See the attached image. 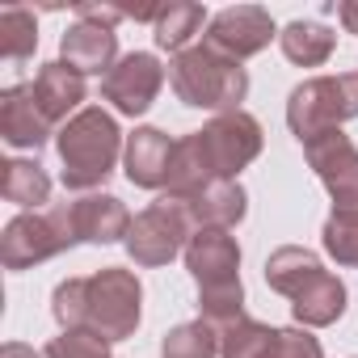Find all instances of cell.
I'll return each mask as SVG.
<instances>
[{
	"label": "cell",
	"mask_w": 358,
	"mask_h": 358,
	"mask_svg": "<svg viewBox=\"0 0 358 358\" xmlns=\"http://www.w3.org/2000/svg\"><path fill=\"white\" fill-rule=\"evenodd\" d=\"M139 299L143 287L131 270H101L93 278H68L55 287L51 312L64 329H93L106 341H122L139 324Z\"/></svg>",
	"instance_id": "6da1fadb"
},
{
	"label": "cell",
	"mask_w": 358,
	"mask_h": 358,
	"mask_svg": "<svg viewBox=\"0 0 358 358\" xmlns=\"http://www.w3.org/2000/svg\"><path fill=\"white\" fill-rule=\"evenodd\" d=\"M169 80H173V93L182 97L186 106H199V110H220V114H232L241 110L245 93H249V72L241 68V59L215 51V47H186L169 64Z\"/></svg>",
	"instance_id": "7a4b0ae2"
},
{
	"label": "cell",
	"mask_w": 358,
	"mask_h": 358,
	"mask_svg": "<svg viewBox=\"0 0 358 358\" xmlns=\"http://www.w3.org/2000/svg\"><path fill=\"white\" fill-rule=\"evenodd\" d=\"M122 148L118 122L101 106H85L76 118L59 131V160H64V186L68 190H93L114 173Z\"/></svg>",
	"instance_id": "3957f363"
},
{
	"label": "cell",
	"mask_w": 358,
	"mask_h": 358,
	"mask_svg": "<svg viewBox=\"0 0 358 358\" xmlns=\"http://www.w3.org/2000/svg\"><path fill=\"white\" fill-rule=\"evenodd\" d=\"M350 118H358V72L303 80L287 97V127L299 143H312L316 135L337 131Z\"/></svg>",
	"instance_id": "277c9868"
},
{
	"label": "cell",
	"mask_w": 358,
	"mask_h": 358,
	"mask_svg": "<svg viewBox=\"0 0 358 358\" xmlns=\"http://www.w3.org/2000/svg\"><path fill=\"white\" fill-rule=\"evenodd\" d=\"M68 245H76L72 211H68V203H55L47 211H26L5 228L0 262H5V270H26V266H38L47 257L64 253Z\"/></svg>",
	"instance_id": "5b68a950"
},
{
	"label": "cell",
	"mask_w": 358,
	"mask_h": 358,
	"mask_svg": "<svg viewBox=\"0 0 358 358\" xmlns=\"http://www.w3.org/2000/svg\"><path fill=\"white\" fill-rule=\"evenodd\" d=\"M190 228H194V220H190L186 203L160 194L148 211H139L131 220L122 245H127L131 262H139V266H164V262H173L177 253L190 245Z\"/></svg>",
	"instance_id": "8992f818"
},
{
	"label": "cell",
	"mask_w": 358,
	"mask_h": 358,
	"mask_svg": "<svg viewBox=\"0 0 358 358\" xmlns=\"http://www.w3.org/2000/svg\"><path fill=\"white\" fill-rule=\"evenodd\" d=\"M308 164L316 169V177L324 182L333 211L337 215H358V148L350 143V135L341 131H324L312 143H303Z\"/></svg>",
	"instance_id": "52a82bcc"
},
{
	"label": "cell",
	"mask_w": 358,
	"mask_h": 358,
	"mask_svg": "<svg viewBox=\"0 0 358 358\" xmlns=\"http://www.w3.org/2000/svg\"><path fill=\"white\" fill-rule=\"evenodd\" d=\"M199 135H203V143H207V156H211V164H215V173H220V182H232V177H236L245 164H253L257 152H262V127H257V118L245 114V110L215 114L211 127H203Z\"/></svg>",
	"instance_id": "ba28073f"
},
{
	"label": "cell",
	"mask_w": 358,
	"mask_h": 358,
	"mask_svg": "<svg viewBox=\"0 0 358 358\" xmlns=\"http://www.w3.org/2000/svg\"><path fill=\"white\" fill-rule=\"evenodd\" d=\"M160 85H164V68L156 64V55L131 51V55H122V59L110 68V76L101 80V93H106V101H110L118 114L139 118V114L156 101Z\"/></svg>",
	"instance_id": "9c48e42d"
},
{
	"label": "cell",
	"mask_w": 358,
	"mask_h": 358,
	"mask_svg": "<svg viewBox=\"0 0 358 358\" xmlns=\"http://www.w3.org/2000/svg\"><path fill=\"white\" fill-rule=\"evenodd\" d=\"M274 38V22L266 9L257 5H236V9H224L211 17L207 26V47L232 55V59H249L257 51H266Z\"/></svg>",
	"instance_id": "30bf717a"
},
{
	"label": "cell",
	"mask_w": 358,
	"mask_h": 358,
	"mask_svg": "<svg viewBox=\"0 0 358 358\" xmlns=\"http://www.w3.org/2000/svg\"><path fill=\"white\" fill-rule=\"evenodd\" d=\"M186 266L199 282V291H220L241 282V245L220 228H199L186 245Z\"/></svg>",
	"instance_id": "8fae6325"
},
{
	"label": "cell",
	"mask_w": 358,
	"mask_h": 358,
	"mask_svg": "<svg viewBox=\"0 0 358 358\" xmlns=\"http://www.w3.org/2000/svg\"><path fill=\"white\" fill-rule=\"evenodd\" d=\"M173 152H177V143H173L164 131L139 127V131L127 139V152H122L131 186H139V190H160V186H169Z\"/></svg>",
	"instance_id": "7c38bea8"
},
{
	"label": "cell",
	"mask_w": 358,
	"mask_h": 358,
	"mask_svg": "<svg viewBox=\"0 0 358 358\" xmlns=\"http://www.w3.org/2000/svg\"><path fill=\"white\" fill-rule=\"evenodd\" d=\"M0 135L13 148H43L47 135H51V122L47 114L38 110L30 85H13L0 93Z\"/></svg>",
	"instance_id": "4fadbf2b"
},
{
	"label": "cell",
	"mask_w": 358,
	"mask_h": 358,
	"mask_svg": "<svg viewBox=\"0 0 358 358\" xmlns=\"http://www.w3.org/2000/svg\"><path fill=\"white\" fill-rule=\"evenodd\" d=\"M68 211H72V228H76V241H89V245L127 241L131 215H127V207H122L114 194H85V199L68 203Z\"/></svg>",
	"instance_id": "5bb4252c"
},
{
	"label": "cell",
	"mask_w": 358,
	"mask_h": 358,
	"mask_svg": "<svg viewBox=\"0 0 358 358\" xmlns=\"http://www.w3.org/2000/svg\"><path fill=\"white\" fill-rule=\"evenodd\" d=\"M30 93H34L38 110L47 114V122L55 127V122H64L68 114H72V118L80 114L76 106L85 101V76H80L76 68H68L64 59H55V64H43V72L34 76Z\"/></svg>",
	"instance_id": "9a60e30c"
},
{
	"label": "cell",
	"mask_w": 358,
	"mask_h": 358,
	"mask_svg": "<svg viewBox=\"0 0 358 358\" xmlns=\"http://www.w3.org/2000/svg\"><path fill=\"white\" fill-rule=\"evenodd\" d=\"M59 51H64V64L76 68L80 76L85 72H106L110 76V68L118 59V34L110 26H101V22H76L64 34Z\"/></svg>",
	"instance_id": "2e32d148"
},
{
	"label": "cell",
	"mask_w": 358,
	"mask_h": 358,
	"mask_svg": "<svg viewBox=\"0 0 358 358\" xmlns=\"http://www.w3.org/2000/svg\"><path fill=\"white\" fill-rule=\"evenodd\" d=\"M245 203L249 199H245V190L236 182H211L194 199H186V211H190L194 228H220V232H228V228H236L245 220Z\"/></svg>",
	"instance_id": "e0dca14e"
},
{
	"label": "cell",
	"mask_w": 358,
	"mask_h": 358,
	"mask_svg": "<svg viewBox=\"0 0 358 358\" xmlns=\"http://www.w3.org/2000/svg\"><path fill=\"white\" fill-rule=\"evenodd\" d=\"M341 312H345V287H341V278H333L329 270H320V274L291 299V316H295L299 324H308V329H324V324H333Z\"/></svg>",
	"instance_id": "ac0fdd59"
},
{
	"label": "cell",
	"mask_w": 358,
	"mask_h": 358,
	"mask_svg": "<svg viewBox=\"0 0 358 358\" xmlns=\"http://www.w3.org/2000/svg\"><path fill=\"white\" fill-rule=\"evenodd\" d=\"M320 270H324L320 257H316L312 249H299V245H282V249H274V253L266 257V282H270L278 295H287V299H295Z\"/></svg>",
	"instance_id": "d6986e66"
},
{
	"label": "cell",
	"mask_w": 358,
	"mask_h": 358,
	"mask_svg": "<svg viewBox=\"0 0 358 358\" xmlns=\"http://www.w3.org/2000/svg\"><path fill=\"white\" fill-rule=\"evenodd\" d=\"M0 194L26 211H38L51 199V177L34 160H5L0 164Z\"/></svg>",
	"instance_id": "ffe728a7"
},
{
	"label": "cell",
	"mask_w": 358,
	"mask_h": 358,
	"mask_svg": "<svg viewBox=\"0 0 358 358\" xmlns=\"http://www.w3.org/2000/svg\"><path fill=\"white\" fill-rule=\"evenodd\" d=\"M278 43H282V55L291 59V64H299V68H320L329 55H333V30H324V26H316V22H291L282 34H278Z\"/></svg>",
	"instance_id": "44dd1931"
},
{
	"label": "cell",
	"mask_w": 358,
	"mask_h": 358,
	"mask_svg": "<svg viewBox=\"0 0 358 358\" xmlns=\"http://www.w3.org/2000/svg\"><path fill=\"white\" fill-rule=\"evenodd\" d=\"M203 22H207V13H203V5H194V0H177V5H164L160 17H156V47L182 55L186 43L203 30Z\"/></svg>",
	"instance_id": "7402d4cb"
},
{
	"label": "cell",
	"mask_w": 358,
	"mask_h": 358,
	"mask_svg": "<svg viewBox=\"0 0 358 358\" xmlns=\"http://www.w3.org/2000/svg\"><path fill=\"white\" fill-rule=\"evenodd\" d=\"M38 47V26H34V13L22 9V5H9L0 9V55L9 64H22L30 59Z\"/></svg>",
	"instance_id": "603a6c76"
},
{
	"label": "cell",
	"mask_w": 358,
	"mask_h": 358,
	"mask_svg": "<svg viewBox=\"0 0 358 358\" xmlns=\"http://www.w3.org/2000/svg\"><path fill=\"white\" fill-rule=\"evenodd\" d=\"M278 329L257 324V320H236L232 329L220 333V358H270Z\"/></svg>",
	"instance_id": "cb8c5ba5"
},
{
	"label": "cell",
	"mask_w": 358,
	"mask_h": 358,
	"mask_svg": "<svg viewBox=\"0 0 358 358\" xmlns=\"http://www.w3.org/2000/svg\"><path fill=\"white\" fill-rule=\"evenodd\" d=\"M164 358H220V329H211L207 320H190V324H177L164 345Z\"/></svg>",
	"instance_id": "d4e9b609"
},
{
	"label": "cell",
	"mask_w": 358,
	"mask_h": 358,
	"mask_svg": "<svg viewBox=\"0 0 358 358\" xmlns=\"http://www.w3.org/2000/svg\"><path fill=\"white\" fill-rule=\"evenodd\" d=\"M47 358H110V341L93 329H64V337L47 345Z\"/></svg>",
	"instance_id": "484cf974"
},
{
	"label": "cell",
	"mask_w": 358,
	"mask_h": 358,
	"mask_svg": "<svg viewBox=\"0 0 358 358\" xmlns=\"http://www.w3.org/2000/svg\"><path fill=\"white\" fill-rule=\"evenodd\" d=\"M324 249L341 266H354L358 270V215H337L333 211L329 224H324Z\"/></svg>",
	"instance_id": "4316f807"
},
{
	"label": "cell",
	"mask_w": 358,
	"mask_h": 358,
	"mask_svg": "<svg viewBox=\"0 0 358 358\" xmlns=\"http://www.w3.org/2000/svg\"><path fill=\"white\" fill-rule=\"evenodd\" d=\"M270 358H324V354H320V341L312 333H303V329H278Z\"/></svg>",
	"instance_id": "83f0119b"
},
{
	"label": "cell",
	"mask_w": 358,
	"mask_h": 358,
	"mask_svg": "<svg viewBox=\"0 0 358 358\" xmlns=\"http://www.w3.org/2000/svg\"><path fill=\"white\" fill-rule=\"evenodd\" d=\"M337 17H341V26H345L350 34H358V0H345V5L337 9Z\"/></svg>",
	"instance_id": "f1b7e54d"
},
{
	"label": "cell",
	"mask_w": 358,
	"mask_h": 358,
	"mask_svg": "<svg viewBox=\"0 0 358 358\" xmlns=\"http://www.w3.org/2000/svg\"><path fill=\"white\" fill-rule=\"evenodd\" d=\"M0 358H47V354L30 350V345H22V341H9L5 350H0Z\"/></svg>",
	"instance_id": "f546056e"
}]
</instances>
